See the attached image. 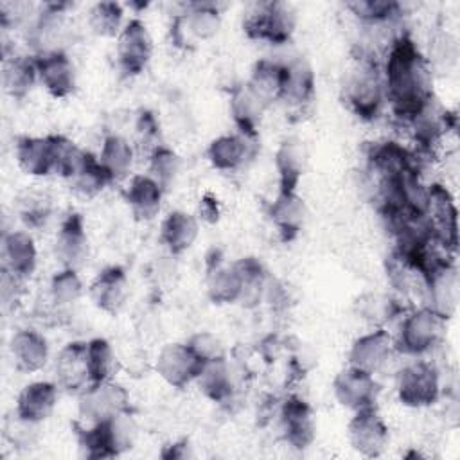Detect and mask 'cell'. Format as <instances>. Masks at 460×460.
<instances>
[{"label": "cell", "instance_id": "cell-1", "mask_svg": "<svg viewBox=\"0 0 460 460\" xmlns=\"http://www.w3.org/2000/svg\"><path fill=\"white\" fill-rule=\"evenodd\" d=\"M385 99L404 122L433 97V72L424 52L404 32L385 50L381 65Z\"/></svg>", "mask_w": 460, "mask_h": 460}, {"label": "cell", "instance_id": "cell-2", "mask_svg": "<svg viewBox=\"0 0 460 460\" xmlns=\"http://www.w3.org/2000/svg\"><path fill=\"white\" fill-rule=\"evenodd\" d=\"M79 451L84 458H113L129 451L137 440V422L129 411L97 424H75Z\"/></svg>", "mask_w": 460, "mask_h": 460}, {"label": "cell", "instance_id": "cell-3", "mask_svg": "<svg viewBox=\"0 0 460 460\" xmlns=\"http://www.w3.org/2000/svg\"><path fill=\"white\" fill-rule=\"evenodd\" d=\"M343 99L347 106L363 120H374L386 104L381 65L368 56H358L343 81Z\"/></svg>", "mask_w": 460, "mask_h": 460}, {"label": "cell", "instance_id": "cell-4", "mask_svg": "<svg viewBox=\"0 0 460 460\" xmlns=\"http://www.w3.org/2000/svg\"><path fill=\"white\" fill-rule=\"evenodd\" d=\"M446 318L426 305L408 311L401 318L397 336H394L395 350L411 358L429 354L442 343L446 336Z\"/></svg>", "mask_w": 460, "mask_h": 460}, {"label": "cell", "instance_id": "cell-5", "mask_svg": "<svg viewBox=\"0 0 460 460\" xmlns=\"http://www.w3.org/2000/svg\"><path fill=\"white\" fill-rule=\"evenodd\" d=\"M296 13L288 2H259L253 4L244 20L243 29L252 40L270 45H286L295 32Z\"/></svg>", "mask_w": 460, "mask_h": 460}, {"label": "cell", "instance_id": "cell-6", "mask_svg": "<svg viewBox=\"0 0 460 460\" xmlns=\"http://www.w3.org/2000/svg\"><path fill=\"white\" fill-rule=\"evenodd\" d=\"M395 394L402 406L428 408L442 395V379L435 363L415 358L399 368L395 376Z\"/></svg>", "mask_w": 460, "mask_h": 460}, {"label": "cell", "instance_id": "cell-7", "mask_svg": "<svg viewBox=\"0 0 460 460\" xmlns=\"http://www.w3.org/2000/svg\"><path fill=\"white\" fill-rule=\"evenodd\" d=\"M77 411L84 424L104 422L129 411V395L115 379L90 383L77 394Z\"/></svg>", "mask_w": 460, "mask_h": 460}, {"label": "cell", "instance_id": "cell-8", "mask_svg": "<svg viewBox=\"0 0 460 460\" xmlns=\"http://www.w3.org/2000/svg\"><path fill=\"white\" fill-rule=\"evenodd\" d=\"M221 29V14L214 4H187L183 11L172 16V43L187 49L212 40Z\"/></svg>", "mask_w": 460, "mask_h": 460}, {"label": "cell", "instance_id": "cell-9", "mask_svg": "<svg viewBox=\"0 0 460 460\" xmlns=\"http://www.w3.org/2000/svg\"><path fill=\"white\" fill-rule=\"evenodd\" d=\"M155 50L153 36L140 18H131L115 38L117 65L122 74L133 77L142 74L151 63Z\"/></svg>", "mask_w": 460, "mask_h": 460}, {"label": "cell", "instance_id": "cell-10", "mask_svg": "<svg viewBox=\"0 0 460 460\" xmlns=\"http://www.w3.org/2000/svg\"><path fill=\"white\" fill-rule=\"evenodd\" d=\"M68 4H45L29 25L27 41L34 49V56L65 50L70 36Z\"/></svg>", "mask_w": 460, "mask_h": 460}, {"label": "cell", "instance_id": "cell-11", "mask_svg": "<svg viewBox=\"0 0 460 460\" xmlns=\"http://www.w3.org/2000/svg\"><path fill=\"white\" fill-rule=\"evenodd\" d=\"M458 270L453 259L444 261L422 275V305L449 320L458 305Z\"/></svg>", "mask_w": 460, "mask_h": 460}, {"label": "cell", "instance_id": "cell-12", "mask_svg": "<svg viewBox=\"0 0 460 460\" xmlns=\"http://www.w3.org/2000/svg\"><path fill=\"white\" fill-rule=\"evenodd\" d=\"M61 135L20 137L14 144V160L18 167L34 178L58 174Z\"/></svg>", "mask_w": 460, "mask_h": 460}, {"label": "cell", "instance_id": "cell-13", "mask_svg": "<svg viewBox=\"0 0 460 460\" xmlns=\"http://www.w3.org/2000/svg\"><path fill=\"white\" fill-rule=\"evenodd\" d=\"M347 438L358 455L365 458H376L385 453L390 442V431L374 406L354 411L347 424Z\"/></svg>", "mask_w": 460, "mask_h": 460}, {"label": "cell", "instance_id": "cell-14", "mask_svg": "<svg viewBox=\"0 0 460 460\" xmlns=\"http://www.w3.org/2000/svg\"><path fill=\"white\" fill-rule=\"evenodd\" d=\"M279 429L282 440L293 449H307L316 438L313 408L298 395L286 397L279 406Z\"/></svg>", "mask_w": 460, "mask_h": 460}, {"label": "cell", "instance_id": "cell-15", "mask_svg": "<svg viewBox=\"0 0 460 460\" xmlns=\"http://www.w3.org/2000/svg\"><path fill=\"white\" fill-rule=\"evenodd\" d=\"M332 392L340 406L354 413L376 406L379 397V383L376 381L374 374L347 365L336 374Z\"/></svg>", "mask_w": 460, "mask_h": 460}, {"label": "cell", "instance_id": "cell-16", "mask_svg": "<svg viewBox=\"0 0 460 460\" xmlns=\"http://www.w3.org/2000/svg\"><path fill=\"white\" fill-rule=\"evenodd\" d=\"M395 352L394 336L386 327H376L358 336L349 349V365L368 374H379Z\"/></svg>", "mask_w": 460, "mask_h": 460}, {"label": "cell", "instance_id": "cell-17", "mask_svg": "<svg viewBox=\"0 0 460 460\" xmlns=\"http://www.w3.org/2000/svg\"><path fill=\"white\" fill-rule=\"evenodd\" d=\"M201 361L185 341L165 343L155 359L156 374L172 388H185L196 381Z\"/></svg>", "mask_w": 460, "mask_h": 460}, {"label": "cell", "instance_id": "cell-18", "mask_svg": "<svg viewBox=\"0 0 460 460\" xmlns=\"http://www.w3.org/2000/svg\"><path fill=\"white\" fill-rule=\"evenodd\" d=\"M426 219L431 226L435 239L451 253L456 252L458 226H456V205L449 190L438 183L428 185V210Z\"/></svg>", "mask_w": 460, "mask_h": 460}, {"label": "cell", "instance_id": "cell-19", "mask_svg": "<svg viewBox=\"0 0 460 460\" xmlns=\"http://www.w3.org/2000/svg\"><path fill=\"white\" fill-rule=\"evenodd\" d=\"M38 81L54 99H66L77 88V70L65 50L36 56Z\"/></svg>", "mask_w": 460, "mask_h": 460}, {"label": "cell", "instance_id": "cell-20", "mask_svg": "<svg viewBox=\"0 0 460 460\" xmlns=\"http://www.w3.org/2000/svg\"><path fill=\"white\" fill-rule=\"evenodd\" d=\"M54 255L61 268L77 270L90 257V241L84 228V221L79 214H68L56 234L54 239Z\"/></svg>", "mask_w": 460, "mask_h": 460}, {"label": "cell", "instance_id": "cell-21", "mask_svg": "<svg viewBox=\"0 0 460 460\" xmlns=\"http://www.w3.org/2000/svg\"><path fill=\"white\" fill-rule=\"evenodd\" d=\"M199 392L212 402H230L239 388V374L226 356L201 363L194 381Z\"/></svg>", "mask_w": 460, "mask_h": 460}, {"label": "cell", "instance_id": "cell-22", "mask_svg": "<svg viewBox=\"0 0 460 460\" xmlns=\"http://www.w3.org/2000/svg\"><path fill=\"white\" fill-rule=\"evenodd\" d=\"M451 119H453V115L449 113V110L444 108L442 102L433 95L406 122H408V126L411 129L415 144L420 149H431L449 131Z\"/></svg>", "mask_w": 460, "mask_h": 460}, {"label": "cell", "instance_id": "cell-23", "mask_svg": "<svg viewBox=\"0 0 460 460\" xmlns=\"http://www.w3.org/2000/svg\"><path fill=\"white\" fill-rule=\"evenodd\" d=\"M2 271L27 280L38 266V248L25 230H9L2 235Z\"/></svg>", "mask_w": 460, "mask_h": 460}, {"label": "cell", "instance_id": "cell-24", "mask_svg": "<svg viewBox=\"0 0 460 460\" xmlns=\"http://www.w3.org/2000/svg\"><path fill=\"white\" fill-rule=\"evenodd\" d=\"M93 305L106 314H119L129 298V280L120 266H108L90 284Z\"/></svg>", "mask_w": 460, "mask_h": 460}, {"label": "cell", "instance_id": "cell-25", "mask_svg": "<svg viewBox=\"0 0 460 460\" xmlns=\"http://www.w3.org/2000/svg\"><path fill=\"white\" fill-rule=\"evenodd\" d=\"M54 376L59 388L79 394L90 385L86 341H70L59 349L54 359Z\"/></svg>", "mask_w": 460, "mask_h": 460}, {"label": "cell", "instance_id": "cell-26", "mask_svg": "<svg viewBox=\"0 0 460 460\" xmlns=\"http://www.w3.org/2000/svg\"><path fill=\"white\" fill-rule=\"evenodd\" d=\"M253 142L239 131L225 133L216 137L207 147L208 164L221 172H235L246 165V162L253 156Z\"/></svg>", "mask_w": 460, "mask_h": 460}, {"label": "cell", "instance_id": "cell-27", "mask_svg": "<svg viewBox=\"0 0 460 460\" xmlns=\"http://www.w3.org/2000/svg\"><path fill=\"white\" fill-rule=\"evenodd\" d=\"M9 354L14 367L23 374H34L45 368L50 358L47 338L36 329H18L9 340Z\"/></svg>", "mask_w": 460, "mask_h": 460}, {"label": "cell", "instance_id": "cell-28", "mask_svg": "<svg viewBox=\"0 0 460 460\" xmlns=\"http://www.w3.org/2000/svg\"><path fill=\"white\" fill-rule=\"evenodd\" d=\"M266 108L268 104L250 88L248 83H239L232 86L228 110L239 133L250 138H257Z\"/></svg>", "mask_w": 460, "mask_h": 460}, {"label": "cell", "instance_id": "cell-29", "mask_svg": "<svg viewBox=\"0 0 460 460\" xmlns=\"http://www.w3.org/2000/svg\"><path fill=\"white\" fill-rule=\"evenodd\" d=\"M284 65H286V79H284V88L279 102L300 113L314 99V88H316L314 72L311 65L302 58H293L289 61H284Z\"/></svg>", "mask_w": 460, "mask_h": 460}, {"label": "cell", "instance_id": "cell-30", "mask_svg": "<svg viewBox=\"0 0 460 460\" xmlns=\"http://www.w3.org/2000/svg\"><path fill=\"white\" fill-rule=\"evenodd\" d=\"M58 399L59 386L56 381H32L20 390L14 411L27 420L43 424L54 413Z\"/></svg>", "mask_w": 460, "mask_h": 460}, {"label": "cell", "instance_id": "cell-31", "mask_svg": "<svg viewBox=\"0 0 460 460\" xmlns=\"http://www.w3.org/2000/svg\"><path fill=\"white\" fill-rule=\"evenodd\" d=\"M2 84L9 97L20 101L25 99L38 81V63L34 54L11 52L2 61Z\"/></svg>", "mask_w": 460, "mask_h": 460}, {"label": "cell", "instance_id": "cell-32", "mask_svg": "<svg viewBox=\"0 0 460 460\" xmlns=\"http://www.w3.org/2000/svg\"><path fill=\"white\" fill-rule=\"evenodd\" d=\"M268 216L284 241L293 239L304 228L307 219V205L296 190H280L270 205Z\"/></svg>", "mask_w": 460, "mask_h": 460}, {"label": "cell", "instance_id": "cell-33", "mask_svg": "<svg viewBox=\"0 0 460 460\" xmlns=\"http://www.w3.org/2000/svg\"><path fill=\"white\" fill-rule=\"evenodd\" d=\"M164 192L149 174H133L128 180L124 199L137 221H153L162 210Z\"/></svg>", "mask_w": 460, "mask_h": 460}, {"label": "cell", "instance_id": "cell-34", "mask_svg": "<svg viewBox=\"0 0 460 460\" xmlns=\"http://www.w3.org/2000/svg\"><path fill=\"white\" fill-rule=\"evenodd\" d=\"M199 235V219L187 210L169 212L160 225V243L171 255L190 250Z\"/></svg>", "mask_w": 460, "mask_h": 460}, {"label": "cell", "instance_id": "cell-35", "mask_svg": "<svg viewBox=\"0 0 460 460\" xmlns=\"http://www.w3.org/2000/svg\"><path fill=\"white\" fill-rule=\"evenodd\" d=\"M307 167V149L296 137L284 138L275 153V169L280 190H296Z\"/></svg>", "mask_w": 460, "mask_h": 460}, {"label": "cell", "instance_id": "cell-36", "mask_svg": "<svg viewBox=\"0 0 460 460\" xmlns=\"http://www.w3.org/2000/svg\"><path fill=\"white\" fill-rule=\"evenodd\" d=\"M135 155L137 149L126 137L119 133H110L102 138L97 158L113 183L129 178V172L135 164Z\"/></svg>", "mask_w": 460, "mask_h": 460}, {"label": "cell", "instance_id": "cell-37", "mask_svg": "<svg viewBox=\"0 0 460 460\" xmlns=\"http://www.w3.org/2000/svg\"><path fill=\"white\" fill-rule=\"evenodd\" d=\"M66 181L72 192L81 199H93L111 183L97 155H92L90 151H84L75 169L66 176Z\"/></svg>", "mask_w": 460, "mask_h": 460}, {"label": "cell", "instance_id": "cell-38", "mask_svg": "<svg viewBox=\"0 0 460 460\" xmlns=\"http://www.w3.org/2000/svg\"><path fill=\"white\" fill-rule=\"evenodd\" d=\"M207 296L217 305L237 304L241 300L243 282L235 262H216L207 273Z\"/></svg>", "mask_w": 460, "mask_h": 460}, {"label": "cell", "instance_id": "cell-39", "mask_svg": "<svg viewBox=\"0 0 460 460\" xmlns=\"http://www.w3.org/2000/svg\"><path fill=\"white\" fill-rule=\"evenodd\" d=\"M284 79H286L284 61L262 58V59L255 61L250 79L246 83L270 106V104L280 101Z\"/></svg>", "mask_w": 460, "mask_h": 460}, {"label": "cell", "instance_id": "cell-40", "mask_svg": "<svg viewBox=\"0 0 460 460\" xmlns=\"http://www.w3.org/2000/svg\"><path fill=\"white\" fill-rule=\"evenodd\" d=\"M83 293H84V286L77 270L61 268L52 275L49 282L47 302H49L50 313L54 314L66 313L70 307H74L81 300Z\"/></svg>", "mask_w": 460, "mask_h": 460}, {"label": "cell", "instance_id": "cell-41", "mask_svg": "<svg viewBox=\"0 0 460 460\" xmlns=\"http://www.w3.org/2000/svg\"><path fill=\"white\" fill-rule=\"evenodd\" d=\"M86 358L90 383L111 381L120 370V359L115 347L106 338H92L86 341Z\"/></svg>", "mask_w": 460, "mask_h": 460}, {"label": "cell", "instance_id": "cell-42", "mask_svg": "<svg viewBox=\"0 0 460 460\" xmlns=\"http://www.w3.org/2000/svg\"><path fill=\"white\" fill-rule=\"evenodd\" d=\"M235 266L241 273L243 291H241V304L246 307H253L261 304L266 296V289L270 284L268 271L264 264L255 257H243L235 261Z\"/></svg>", "mask_w": 460, "mask_h": 460}, {"label": "cell", "instance_id": "cell-43", "mask_svg": "<svg viewBox=\"0 0 460 460\" xmlns=\"http://www.w3.org/2000/svg\"><path fill=\"white\" fill-rule=\"evenodd\" d=\"M354 311L359 320H363L370 329H376L386 327V323H390L401 309L397 305V300L388 295L365 293L356 300Z\"/></svg>", "mask_w": 460, "mask_h": 460}, {"label": "cell", "instance_id": "cell-44", "mask_svg": "<svg viewBox=\"0 0 460 460\" xmlns=\"http://www.w3.org/2000/svg\"><path fill=\"white\" fill-rule=\"evenodd\" d=\"M16 212L27 228H41L52 217L54 203L49 192L27 189L16 199Z\"/></svg>", "mask_w": 460, "mask_h": 460}, {"label": "cell", "instance_id": "cell-45", "mask_svg": "<svg viewBox=\"0 0 460 460\" xmlns=\"http://www.w3.org/2000/svg\"><path fill=\"white\" fill-rule=\"evenodd\" d=\"M86 25L93 36L117 38L126 25L124 9L119 2H97L86 14Z\"/></svg>", "mask_w": 460, "mask_h": 460}, {"label": "cell", "instance_id": "cell-46", "mask_svg": "<svg viewBox=\"0 0 460 460\" xmlns=\"http://www.w3.org/2000/svg\"><path fill=\"white\" fill-rule=\"evenodd\" d=\"M347 9L367 27L394 25L401 16V4L388 0H358L347 4Z\"/></svg>", "mask_w": 460, "mask_h": 460}, {"label": "cell", "instance_id": "cell-47", "mask_svg": "<svg viewBox=\"0 0 460 460\" xmlns=\"http://www.w3.org/2000/svg\"><path fill=\"white\" fill-rule=\"evenodd\" d=\"M180 156L167 146H160L147 156V174L167 190L178 178Z\"/></svg>", "mask_w": 460, "mask_h": 460}, {"label": "cell", "instance_id": "cell-48", "mask_svg": "<svg viewBox=\"0 0 460 460\" xmlns=\"http://www.w3.org/2000/svg\"><path fill=\"white\" fill-rule=\"evenodd\" d=\"M40 426L38 422L27 420L22 415H18L13 408V411L4 420V438L20 451L32 449L38 444L40 437Z\"/></svg>", "mask_w": 460, "mask_h": 460}, {"label": "cell", "instance_id": "cell-49", "mask_svg": "<svg viewBox=\"0 0 460 460\" xmlns=\"http://www.w3.org/2000/svg\"><path fill=\"white\" fill-rule=\"evenodd\" d=\"M135 149L140 153H146V158L164 146L162 142V133H160V124L158 119L153 111L149 110H140L137 119H135Z\"/></svg>", "mask_w": 460, "mask_h": 460}, {"label": "cell", "instance_id": "cell-50", "mask_svg": "<svg viewBox=\"0 0 460 460\" xmlns=\"http://www.w3.org/2000/svg\"><path fill=\"white\" fill-rule=\"evenodd\" d=\"M431 72H444L449 70L455 63H456V41L447 34V32H440L433 38L429 54H424Z\"/></svg>", "mask_w": 460, "mask_h": 460}, {"label": "cell", "instance_id": "cell-51", "mask_svg": "<svg viewBox=\"0 0 460 460\" xmlns=\"http://www.w3.org/2000/svg\"><path fill=\"white\" fill-rule=\"evenodd\" d=\"M185 343L190 347V350L196 354V358H198L201 363L226 356L225 345H223L221 338H219L217 334L210 332V331L194 332Z\"/></svg>", "mask_w": 460, "mask_h": 460}, {"label": "cell", "instance_id": "cell-52", "mask_svg": "<svg viewBox=\"0 0 460 460\" xmlns=\"http://www.w3.org/2000/svg\"><path fill=\"white\" fill-rule=\"evenodd\" d=\"M31 4L25 2H2L0 4V23L4 29L20 27L31 14Z\"/></svg>", "mask_w": 460, "mask_h": 460}, {"label": "cell", "instance_id": "cell-53", "mask_svg": "<svg viewBox=\"0 0 460 460\" xmlns=\"http://www.w3.org/2000/svg\"><path fill=\"white\" fill-rule=\"evenodd\" d=\"M23 284L25 280L7 273V271H2V288H0V293H2V302L5 307H16V304L20 302L22 298V293H23Z\"/></svg>", "mask_w": 460, "mask_h": 460}, {"label": "cell", "instance_id": "cell-54", "mask_svg": "<svg viewBox=\"0 0 460 460\" xmlns=\"http://www.w3.org/2000/svg\"><path fill=\"white\" fill-rule=\"evenodd\" d=\"M199 219L207 223H216L219 219V205L212 194H205L199 201Z\"/></svg>", "mask_w": 460, "mask_h": 460}, {"label": "cell", "instance_id": "cell-55", "mask_svg": "<svg viewBox=\"0 0 460 460\" xmlns=\"http://www.w3.org/2000/svg\"><path fill=\"white\" fill-rule=\"evenodd\" d=\"M162 456L172 458V460H185V458L192 456V451H190V446L187 440H180V442L165 446V449L162 451Z\"/></svg>", "mask_w": 460, "mask_h": 460}]
</instances>
